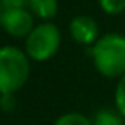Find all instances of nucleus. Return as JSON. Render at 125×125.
<instances>
[{
	"label": "nucleus",
	"mask_w": 125,
	"mask_h": 125,
	"mask_svg": "<svg viewBox=\"0 0 125 125\" xmlns=\"http://www.w3.org/2000/svg\"><path fill=\"white\" fill-rule=\"evenodd\" d=\"M98 5L106 14H120L125 11V0H98Z\"/></svg>",
	"instance_id": "nucleus-9"
},
{
	"label": "nucleus",
	"mask_w": 125,
	"mask_h": 125,
	"mask_svg": "<svg viewBox=\"0 0 125 125\" xmlns=\"http://www.w3.org/2000/svg\"><path fill=\"white\" fill-rule=\"evenodd\" d=\"M29 10L35 18L41 21H51L59 11L57 0H29Z\"/></svg>",
	"instance_id": "nucleus-6"
},
{
	"label": "nucleus",
	"mask_w": 125,
	"mask_h": 125,
	"mask_svg": "<svg viewBox=\"0 0 125 125\" xmlns=\"http://www.w3.org/2000/svg\"><path fill=\"white\" fill-rule=\"evenodd\" d=\"M29 8V0H0V10Z\"/></svg>",
	"instance_id": "nucleus-12"
},
{
	"label": "nucleus",
	"mask_w": 125,
	"mask_h": 125,
	"mask_svg": "<svg viewBox=\"0 0 125 125\" xmlns=\"http://www.w3.org/2000/svg\"><path fill=\"white\" fill-rule=\"evenodd\" d=\"M0 103H2V111L3 113H13L14 108H16L14 94H3V95H0Z\"/></svg>",
	"instance_id": "nucleus-11"
},
{
	"label": "nucleus",
	"mask_w": 125,
	"mask_h": 125,
	"mask_svg": "<svg viewBox=\"0 0 125 125\" xmlns=\"http://www.w3.org/2000/svg\"><path fill=\"white\" fill-rule=\"evenodd\" d=\"M30 59L25 51L16 46L0 48V95L16 94L27 83Z\"/></svg>",
	"instance_id": "nucleus-2"
},
{
	"label": "nucleus",
	"mask_w": 125,
	"mask_h": 125,
	"mask_svg": "<svg viewBox=\"0 0 125 125\" xmlns=\"http://www.w3.org/2000/svg\"><path fill=\"white\" fill-rule=\"evenodd\" d=\"M92 124L94 125H125V117L117 109L103 108V109L97 111Z\"/></svg>",
	"instance_id": "nucleus-7"
},
{
	"label": "nucleus",
	"mask_w": 125,
	"mask_h": 125,
	"mask_svg": "<svg viewBox=\"0 0 125 125\" xmlns=\"http://www.w3.org/2000/svg\"><path fill=\"white\" fill-rule=\"evenodd\" d=\"M62 43V33L59 27L51 21L37 24L25 37V54L30 60L46 62L55 55Z\"/></svg>",
	"instance_id": "nucleus-3"
},
{
	"label": "nucleus",
	"mask_w": 125,
	"mask_h": 125,
	"mask_svg": "<svg viewBox=\"0 0 125 125\" xmlns=\"http://www.w3.org/2000/svg\"><path fill=\"white\" fill-rule=\"evenodd\" d=\"M35 27L33 14L29 8L0 10V29L13 38H24Z\"/></svg>",
	"instance_id": "nucleus-4"
},
{
	"label": "nucleus",
	"mask_w": 125,
	"mask_h": 125,
	"mask_svg": "<svg viewBox=\"0 0 125 125\" xmlns=\"http://www.w3.org/2000/svg\"><path fill=\"white\" fill-rule=\"evenodd\" d=\"M114 100H116V109L125 117V74L119 78L114 92Z\"/></svg>",
	"instance_id": "nucleus-10"
},
{
	"label": "nucleus",
	"mask_w": 125,
	"mask_h": 125,
	"mask_svg": "<svg viewBox=\"0 0 125 125\" xmlns=\"http://www.w3.org/2000/svg\"><path fill=\"white\" fill-rule=\"evenodd\" d=\"M95 70L104 78L119 79L125 74V35L106 33L90 46Z\"/></svg>",
	"instance_id": "nucleus-1"
},
{
	"label": "nucleus",
	"mask_w": 125,
	"mask_h": 125,
	"mask_svg": "<svg viewBox=\"0 0 125 125\" xmlns=\"http://www.w3.org/2000/svg\"><path fill=\"white\" fill-rule=\"evenodd\" d=\"M68 32L78 44L83 46H92L100 38V29H98L97 21L90 16L84 14L71 19L70 25H68Z\"/></svg>",
	"instance_id": "nucleus-5"
},
{
	"label": "nucleus",
	"mask_w": 125,
	"mask_h": 125,
	"mask_svg": "<svg viewBox=\"0 0 125 125\" xmlns=\"http://www.w3.org/2000/svg\"><path fill=\"white\" fill-rule=\"evenodd\" d=\"M54 125H94L89 117L81 113H65L54 122Z\"/></svg>",
	"instance_id": "nucleus-8"
},
{
	"label": "nucleus",
	"mask_w": 125,
	"mask_h": 125,
	"mask_svg": "<svg viewBox=\"0 0 125 125\" xmlns=\"http://www.w3.org/2000/svg\"><path fill=\"white\" fill-rule=\"evenodd\" d=\"M0 111H2V103H0Z\"/></svg>",
	"instance_id": "nucleus-13"
}]
</instances>
